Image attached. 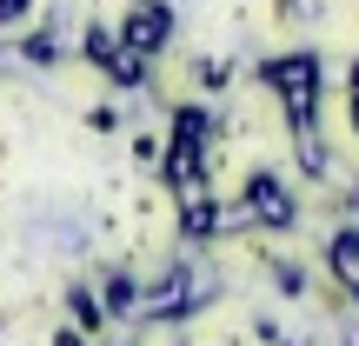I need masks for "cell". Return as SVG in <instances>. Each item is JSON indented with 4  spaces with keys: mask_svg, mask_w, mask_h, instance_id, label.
<instances>
[{
    "mask_svg": "<svg viewBox=\"0 0 359 346\" xmlns=\"http://www.w3.org/2000/svg\"><path fill=\"white\" fill-rule=\"evenodd\" d=\"M167 27H173V13H167V7H154V0H140V7L127 13V47L160 53V47H167Z\"/></svg>",
    "mask_w": 359,
    "mask_h": 346,
    "instance_id": "cell-1",
    "label": "cell"
},
{
    "mask_svg": "<svg viewBox=\"0 0 359 346\" xmlns=\"http://www.w3.org/2000/svg\"><path fill=\"white\" fill-rule=\"evenodd\" d=\"M20 13H27V0H0V27H7V20H20Z\"/></svg>",
    "mask_w": 359,
    "mask_h": 346,
    "instance_id": "cell-2",
    "label": "cell"
}]
</instances>
